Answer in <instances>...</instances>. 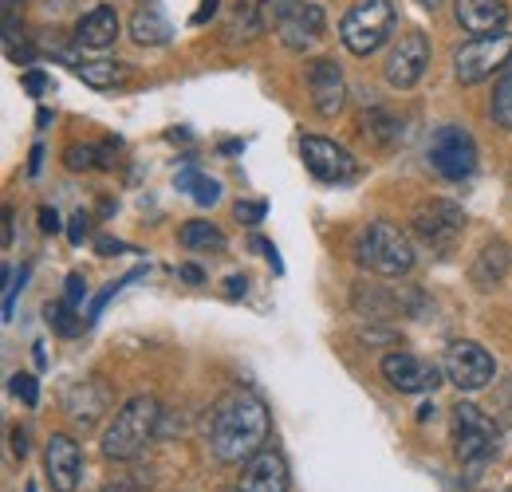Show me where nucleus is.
I'll return each instance as SVG.
<instances>
[{"label":"nucleus","mask_w":512,"mask_h":492,"mask_svg":"<svg viewBox=\"0 0 512 492\" xmlns=\"http://www.w3.org/2000/svg\"><path fill=\"white\" fill-rule=\"evenodd\" d=\"M272 418L253 390H229L217 398L209 414V445L213 457L225 465H245L260 449H268Z\"/></svg>","instance_id":"obj_1"},{"label":"nucleus","mask_w":512,"mask_h":492,"mask_svg":"<svg viewBox=\"0 0 512 492\" xmlns=\"http://www.w3.org/2000/svg\"><path fill=\"white\" fill-rule=\"evenodd\" d=\"M158 418H162V406L146 394L123 402V410L115 414V422L103 433V457L107 461H134L146 453V445L154 441L158 433Z\"/></svg>","instance_id":"obj_2"},{"label":"nucleus","mask_w":512,"mask_h":492,"mask_svg":"<svg viewBox=\"0 0 512 492\" xmlns=\"http://www.w3.org/2000/svg\"><path fill=\"white\" fill-rule=\"evenodd\" d=\"M398 8L394 0H355L339 20V40L351 56H371L394 36Z\"/></svg>","instance_id":"obj_3"},{"label":"nucleus","mask_w":512,"mask_h":492,"mask_svg":"<svg viewBox=\"0 0 512 492\" xmlns=\"http://www.w3.org/2000/svg\"><path fill=\"white\" fill-rule=\"evenodd\" d=\"M355 256L375 276H406L414 268V245H410V237L398 225H390V221L367 225V233L359 237Z\"/></svg>","instance_id":"obj_4"},{"label":"nucleus","mask_w":512,"mask_h":492,"mask_svg":"<svg viewBox=\"0 0 512 492\" xmlns=\"http://www.w3.org/2000/svg\"><path fill=\"white\" fill-rule=\"evenodd\" d=\"M497 441L501 426L473 402H457L453 406V449L461 457V465L481 469L489 457H497Z\"/></svg>","instance_id":"obj_5"},{"label":"nucleus","mask_w":512,"mask_h":492,"mask_svg":"<svg viewBox=\"0 0 512 492\" xmlns=\"http://www.w3.org/2000/svg\"><path fill=\"white\" fill-rule=\"evenodd\" d=\"M268 20L288 52H308L323 36V8L316 0H268Z\"/></svg>","instance_id":"obj_6"},{"label":"nucleus","mask_w":512,"mask_h":492,"mask_svg":"<svg viewBox=\"0 0 512 492\" xmlns=\"http://www.w3.org/2000/svg\"><path fill=\"white\" fill-rule=\"evenodd\" d=\"M509 60H512V32L473 36L469 44L457 48V56H453V75H457V83L473 87V83H485L493 71H505Z\"/></svg>","instance_id":"obj_7"},{"label":"nucleus","mask_w":512,"mask_h":492,"mask_svg":"<svg viewBox=\"0 0 512 492\" xmlns=\"http://www.w3.org/2000/svg\"><path fill=\"white\" fill-rule=\"evenodd\" d=\"M430 166L446 178V182H465L477 170V142L465 126H438L430 138Z\"/></svg>","instance_id":"obj_8"},{"label":"nucleus","mask_w":512,"mask_h":492,"mask_svg":"<svg viewBox=\"0 0 512 492\" xmlns=\"http://www.w3.org/2000/svg\"><path fill=\"white\" fill-rule=\"evenodd\" d=\"M442 370H446V378L457 386V390H469V394L485 390V386L497 378L493 355H489L481 343H473V339H457V343H449L446 359H442Z\"/></svg>","instance_id":"obj_9"},{"label":"nucleus","mask_w":512,"mask_h":492,"mask_svg":"<svg viewBox=\"0 0 512 492\" xmlns=\"http://www.w3.org/2000/svg\"><path fill=\"white\" fill-rule=\"evenodd\" d=\"M300 154H304L308 174L323 185H347L359 178V162L351 158V150H343V146L331 142V138L304 134V138H300Z\"/></svg>","instance_id":"obj_10"},{"label":"nucleus","mask_w":512,"mask_h":492,"mask_svg":"<svg viewBox=\"0 0 512 492\" xmlns=\"http://www.w3.org/2000/svg\"><path fill=\"white\" fill-rule=\"evenodd\" d=\"M430 67V36L422 28H410L398 36V44L386 56V83L398 91H410Z\"/></svg>","instance_id":"obj_11"},{"label":"nucleus","mask_w":512,"mask_h":492,"mask_svg":"<svg viewBox=\"0 0 512 492\" xmlns=\"http://www.w3.org/2000/svg\"><path fill=\"white\" fill-rule=\"evenodd\" d=\"M461 229H465V209L453 201L434 197V201H422L414 209V233L430 248H449L461 237Z\"/></svg>","instance_id":"obj_12"},{"label":"nucleus","mask_w":512,"mask_h":492,"mask_svg":"<svg viewBox=\"0 0 512 492\" xmlns=\"http://www.w3.org/2000/svg\"><path fill=\"white\" fill-rule=\"evenodd\" d=\"M44 473L56 492H75L83 477V449L71 433H52L44 445Z\"/></svg>","instance_id":"obj_13"},{"label":"nucleus","mask_w":512,"mask_h":492,"mask_svg":"<svg viewBox=\"0 0 512 492\" xmlns=\"http://www.w3.org/2000/svg\"><path fill=\"white\" fill-rule=\"evenodd\" d=\"M383 378L398 394H430V390L442 382V374H438L434 363H426V359H418V355H410V351L386 355Z\"/></svg>","instance_id":"obj_14"},{"label":"nucleus","mask_w":512,"mask_h":492,"mask_svg":"<svg viewBox=\"0 0 512 492\" xmlns=\"http://www.w3.org/2000/svg\"><path fill=\"white\" fill-rule=\"evenodd\" d=\"M308 91H312V107L320 111L323 119H335L347 103V83L343 71L331 60H312L308 63Z\"/></svg>","instance_id":"obj_15"},{"label":"nucleus","mask_w":512,"mask_h":492,"mask_svg":"<svg viewBox=\"0 0 512 492\" xmlns=\"http://www.w3.org/2000/svg\"><path fill=\"white\" fill-rule=\"evenodd\" d=\"M237 492H288V461L276 449H260L253 461L241 465Z\"/></svg>","instance_id":"obj_16"},{"label":"nucleus","mask_w":512,"mask_h":492,"mask_svg":"<svg viewBox=\"0 0 512 492\" xmlns=\"http://www.w3.org/2000/svg\"><path fill=\"white\" fill-rule=\"evenodd\" d=\"M119 32H123L119 12H115L111 4H95V8H87V12L79 16V24H75V44L87 48V52H107V48H115Z\"/></svg>","instance_id":"obj_17"},{"label":"nucleus","mask_w":512,"mask_h":492,"mask_svg":"<svg viewBox=\"0 0 512 492\" xmlns=\"http://www.w3.org/2000/svg\"><path fill=\"white\" fill-rule=\"evenodd\" d=\"M453 16H457L461 32H469V36H493V32H505L509 4L505 0H453Z\"/></svg>","instance_id":"obj_18"},{"label":"nucleus","mask_w":512,"mask_h":492,"mask_svg":"<svg viewBox=\"0 0 512 492\" xmlns=\"http://www.w3.org/2000/svg\"><path fill=\"white\" fill-rule=\"evenodd\" d=\"M512 272V248L505 241H489V245L477 252L473 268H469V280L481 288V292H493L505 284V276Z\"/></svg>","instance_id":"obj_19"},{"label":"nucleus","mask_w":512,"mask_h":492,"mask_svg":"<svg viewBox=\"0 0 512 492\" xmlns=\"http://www.w3.org/2000/svg\"><path fill=\"white\" fill-rule=\"evenodd\" d=\"M264 20H268V0H233L229 20H225L229 44H249V40H256L264 32Z\"/></svg>","instance_id":"obj_20"},{"label":"nucleus","mask_w":512,"mask_h":492,"mask_svg":"<svg viewBox=\"0 0 512 492\" xmlns=\"http://www.w3.org/2000/svg\"><path fill=\"white\" fill-rule=\"evenodd\" d=\"M130 36L142 48H162V44H170L174 28H170V20L162 16L158 4H138L134 16H130Z\"/></svg>","instance_id":"obj_21"},{"label":"nucleus","mask_w":512,"mask_h":492,"mask_svg":"<svg viewBox=\"0 0 512 492\" xmlns=\"http://www.w3.org/2000/svg\"><path fill=\"white\" fill-rule=\"evenodd\" d=\"M107 402H111V394L99 386V382H83V386H75L71 394H67V414H71V422L75 426H91V422H99V414L107 410Z\"/></svg>","instance_id":"obj_22"},{"label":"nucleus","mask_w":512,"mask_h":492,"mask_svg":"<svg viewBox=\"0 0 512 492\" xmlns=\"http://www.w3.org/2000/svg\"><path fill=\"white\" fill-rule=\"evenodd\" d=\"M87 87H95V91H115V87H123L130 79V67L119 60H79L71 67Z\"/></svg>","instance_id":"obj_23"},{"label":"nucleus","mask_w":512,"mask_h":492,"mask_svg":"<svg viewBox=\"0 0 512 492\" xmlns=\"http://www.w3.org/2000/svg\"><path fill=\"white\" fill-rule=\"evenodd\" d=\"M178 241L190 248V252H225V233L217 229V225H209V221H190V225H182V233H178Z\"/></svg>","instance_id":"obj_24"},{"label":"nucleus","mask_w":512,"mask_h":492,"mask_svg":"<svg viewBox=\"0 0 512 492\" xmlns=\"http://www.w3.org/2000/svg\"><path fill=\"white\" fill-rule=\"evenodd\" d=\"M489 115L501 130H512V60L509 67L501 71L497 87H493V103H489Z\"/></svg>","instance_id":"obj_25"},{"label":"nucleus","mask_w":512,"mask_h":492,"mask_svg":"<svg viewBox=\"0 0 512 492\" xmlns=\"http://www.w3.org/2000/svg\"><path fill=\"white\" fill-rule=\"evenodd\" d=\"M178 189H190V197L197 201V205H217V201H221V182H213V178L197 174L193 166L178 174Z\"/></svg>","instance_id":"obj_26"},{"label":"nucleus","mask_w":512,"mask_h":492,"mask_svg":"<svg viewBox=\"0 0 512 492\" xmlns=\"http://www.w3.org/2000/svg\"><path fill=\"white\" fill-rule=\"evenodd\" d=\"M79 308H71L67 300H56V304H48L44 308V315H48V323H52V331L56 335H64V339H71V335H79L83 327H87V315H75Z\"/></svg>","instance_id":"obj_27"},{"label":"nucleus","mask_w":512,"mask_h":492,"mask_svg":"<svg viewBox=\"0 0 512 492\" xmlns=\"http://www.w3.org/2000/svg\"><path fill=\"white\" fill-rule=\"evenodd\" d=\"M363 134H367V138H375L379 146H390V142H398V134H402V130H398V123H394L386 111H371V115L363 119Z\"/></svg>","instance_id":"obj_28"},{"label":"nucleus","mask_w":512,"mask_h":492,"mask_svg":"<svg viewBox=\"0 0 512 492\" xmlns=\"http://www.w3.org/2000/svg\"><path fill=\"white\" fill-rule=\"evenodd\" d=\"M67 170H95L99 166V146H67Z\"/></svg>","instance_id":"obj_29"},{"label":"nucleus","mask_w":512,"mask_h":492,"mask_svg":"<svg viewBox=\"0 0 512 492\" xmlns=\"http://www.w3.org/2000/svg\"><path fill=\"white\" fill-rule=\"evenodd\" d=\"M12 394L24 402V406H36L40 402V386L32 374H12Z\"/></svg>","instance_id":"obj_30"},{"label":"nucleus","mask_w":512,"mask_h":492,"mask_svg":"<svg viewBox=\"0 0 512 492\" xmlns=\"http://www.w3.org/2000/svg\"><path fill=\"white\" fill-rule=\"evenodd\" d=\"M237 217H241L245 225H260V221L268 217V205H264V201H237Z\"/></svg>","instance_id":"obj_31"},{"label":"nucleus","mask_w":512,"mask_h":492,"mask_svg":"<svg viewBox=\"0 0 512 492\" xmlns=\"http://www.w3.org/2000/svg\"><path fill=\"white\" fill-rule=\"evenodd\" d=\"M64 300H67V304H71V308H79V304L87 300V280H83L79 272H71V276H67Z\"/></svg>","instance_id":"obj_32"},{"label":"nucleus","mask_w":512,"mask_h":492,"mask_svg":"<svg viewBox=\"0 0 512 492\" xmlns=\"http://www.w3.org/2000/svg\"><path fill=\"white\" fill-rule=\"evenodd\" d=\"M497 410H501V422H512V378H505L497 390Z\"/></svg>","instance_id":"obj_33"},{"label":"nucleus","mask_w":512,"mask_h":492,"mask_svg":"<svg viewBox=\"0 0 512 492\" xmlns=\"http://www.w3.org/2000/svg\"><path fill=\"white\" fill-rule=\"evenodd\" d=\"M87 221H91V217H87L83 209H79V213L71 217V229H67V237H71V245H83V237H87V229H91Z\"/></svg>","instance_id":"obj_34"},{"label":"nucleus","mask_w":512,"mask_h":492,"mask_svg":"<svg viewBox=\"0 0 512 492\" xmlns=\"http://www.w3.org/2000/svg\"><path fill=\"white\" fill-rule=\"evenodd\" d=\"M24 87H28L32 95H44V91H52V79L40 75V71H24Z\"/></svg>","instance_id":"obj_35"},{"label":"nucleus","mask_w":512,"mask_h":492,"mask_svg":"<svg viewBox=\"0 0 512 492\" xmlns=\"http://www.w3.org/2000/svg\"><path fill=\"white\" fill-rule=\"evenodd\" d=\"M95 248H99V256H123V252H134L130 245H123V241H111V237H99V241H95Z\"/></svg>","instance_id":"obj_36"},{"label":"nucleus","mask_w":512,"mask_h":492,"mask_svg":"<svg viewBox=\"0 0 512 492\" xmlns=\"http://www.w3.org/2000/svg\"><path fill=\"white\" fill-rule=\"evenodd\" d=\"M245 292H249V280L245 276H229L225 280V296L229 300H245Z\"/></svg>","instance_id":"obj_37"},{"label":"nucleus","mask_w":512,"mask_h":492,"mask_svg":"<svg viewBox=\"0 0 512 492\" xmlns=\"http://www.w3.org/2000/svg\"><path fill=\"white\" fill-rule=\"evenodd\" d=\"M40 229L44 233H60V213L56 209H40Z\"/></svg>","instance_id":"obj_38"},{"label":"nucleus","mask_w":512,"mask_h":492,"mask_svg":"<svg viewBox=\"0 0 512 492\" xmlns=\"http://www.w3.org/2000/svg\"><path fill=\"white\" fill-rule=\"evenodd\" d=\"M12 453H16L20 461L28 457V433H24V430H12Z\"/></svg>","instance_id":"obj_39"},{"label":"nucleus","mask_w":512,"mask_h":492,"mask_svg":"<svg viewBox=\"0 0 512 492\" xmlns=\"http://www.w3.org/2000/svg\"><path fill=\"white\" fill-rule=\"evenodd\" d=\"M99 492H142L130 477H119V481H111V485H103Z\"/></svg>","instance_id":"obj_40"},{"label":"nucleus","mask_w":512,"mask_h":492,"mask_svg":"<svg viewBox=\"0 0 512 492\" xmlns=\"http://www.w3.org/2000/svg\"><path fill=\"white\" fill-rule=\"evenodd\" d=\"M178 276H182V280H190V284H201V280H205L197 264H182V268H178Z\"/></svg>","instance_id":"obj_41"},{"label":"nucleus","mask_w":512,"mask_h":492,"mask_svg":"<svg viewBox=\"0 0 512 492\" xmlns=\"http://www.w3.org/2000/svg\"><path fill=\"white\" fill-rule=\"evenodd\" d=\"M40 158H44V150H40V146H32V162H28V174H40Z\"/></svg>","instance_id":"obj_42"},{"label":"nucleus","mask_w":512,"mask_h":492,"mask_svg":"<svg viewBox=\"0 0 512 492\" xmlns=\"http://www.w3.org/2000/svg\"><path fill=\"white\" fill-rule=\"evenodd\" d=\"M12 245V209H4V248Z\"/></svg>","instance_id":"obj_43"},{"label":"nucleus","mask_w":512,"mask_h":492,"mask_svg":"<svg viewBox=\"0 0 512 492\" xmlns=\"http://www.w3.org/2000/svg\"><path fill=\"white\" fill-rule=\"evenodd\" d=\"M418 4H422V8H430V12H434V8H442V0H418Z\"/></svg>","instance_id":"obj_44"},{"label":"nucleus","mask_w":512,"mask_h":492,"mask_svg":"<svg viewBox=\"0 0 512 492\" xmlns=\"http://www.w3.org/2000/svg\"><path fill=\"white\" fill-rule=\"evenodd\" d=\"M28 492H36V489H32V485H28Z\"/></svg>","instance_id":"obj_45"},{"label":"nucleus","mask_w":512,"mask_h":492,"mask_svg":"<svg viewBox=\"0 0 512 492\" xmlns=\"http://www.w3.org/2000/svg\"><path fill=\"white\" fill-rule=\"evenodd\" d=\"M233 492H237V489H233Z\"/></svg>","instance_id":"obj_46"}]
</instances>
